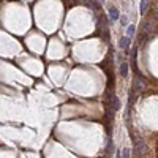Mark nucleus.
<instances>
[{
  "label": "nucleus",
  "mask_w": 158,
  "mask_h": 158,
  "mask_svg": "<svg viewBox=\"0 0 158 158\" xmlns=\"http://www.w3.org/2000/svg\"><path fill=\"white\" fill-rule=\"evenodd\" d=\"M106 106H109L114 112L115 111H118V109H120V106H122V104H120V100H118L115 95H112V98L109 100V104H106Z\"/></svg>",
  "instance_id": "nucleus-1"
},
{
  "label": "nucleus",
  "mask_w": 158,
  "mask_h": 158,
  "mask_svg": "<svg viewBox=\"0 0 158 158\" xmlns=\"http://www.w3.org/2000/svg\"><path fill=\"white\" fill-rule=\"evenodd\" d=\"M130 43H131V38L125 35V36H122V38H120V41H118V48H120V49H125V51H128Z\"/></svg>",
  "instance_id": "nucleus-2"
},
{
  "label": "nucleus",
  "mask_w": 158,
  "mask_h": 158,
  "mask_svg": "<svg viewBox=\"0 0 158 158\" xmlns=\"http://www.w3.org/2000/svg\"><path fill=\"white\" fill-rule=\"evenodd\" d=\"M109 18H111V21H117L118 18H120V13H118V10L115 6L109 8Z\"/></svg>",
  "instance_id": "nucleus-3"
},
{
  "label": "nucleus",
  "mask_w": 158,
  "mask_h": 158,
  "mask_svg": "<svg viewBox=\"0 0 158 158\" xmlns=\"http://www.w3.org/2000/svg\"><path fill=\"white\" fill-rule=\"evenodd\" d=\"M147 6H149V0H141V5H139V13H141V16L146 15Z\"/></svg>",
  "instance_id": "nucleus-4"
},
{
  "label": "nucleus",
  "mask_w": 158,
  "mask_h": 158,
  "mask_svg": "<svg viewBox=\"0 0 158 158\" xmlns=\"http://www.w3.org/2000/svg\"><path fill=\"white\" fill-rule=\"evenodd\" d=\"M128 68H130L128 63H122V65H120V70H118V71H120V76H122V77H127V76H128Z\"/></svg>",
  "instance_id": "nucleus-5"
},
{
  "label": "nucleus",
  "mask_w": 158,
  "mask_h": 158,
  "mask_svg": "<svg viewBox=\"0 0 158 158\" xmlns=\"http://www.w3.org/2000/svg\"><path fill=\"white\" fill-rule=\"evenodd\" d=\"M135 155L136 156H142V142H136V147H135Z\"/></svg>",
  "instance_id": "nucleus-6"
},
{
  "label": "nucleus",
  "mask_w": 158,
  "mask_h": 158,
  "mask_svg": "<svg viewBox=\"0 0 158 158\" xmlns=\"http://www.w3.org/2000/svg\"><path fill=\"white\" fill-rule=\"evenodd\" d=\"M135 32H136V27H135V25H130V27H127V36L133 38Z\"/></svg>",
  "instance_id": "nucleus-7"
},
{
  "label": "nucleus",
  "mask_w": 158,
  "mask_h": 158,
  "mask_svg": "<svg viewBox=\"0 0 158 158\" xmlns=\"http://www.w3.org/2000/svg\"><path fill=\"white\" fill-rule=\"evenodd\" d=\"M120 156H131V150L130 149H123V152H122Z\"/></svg>",
  "instance_id": "nucleus-8"
},
{
  "label": "nucleus",
  "mask_w": 158,
  "mask_h": 158,
  "mask_svg": "<svg viewBox=\"0 0 158 158\" xmlns=\"http://www.w3.org/2000/svg\"><path fill=\"white\" fill-rule=\"evenodd\" d=\"M135 85H136V89H138V90L144 87V85H142V82H141V79H136V82H135Z\"/></svg>",
  "instance_id": "nucleus-9"
},
{
  "label": "nucleus",
  "mask_w": 158,
  "mask_h": 158,
  "mask_svg": "<svg viewBox=\"0 0 158 158\" xmlns=\"http://www.w3.org/2000/svg\"><path fill=\"white\" fill-rule=\"evenodd\" d=\"M120 22H122L123 25H127V18H125V16H123V18H120Z\"/></svg>",
  "instance_id": "nucleus-10"
},
{
  "label": "nucleus",
  "mask_w": 158,
  "mask_h": 158,
  "mask_svg": "<svg viewBox=\"0 0 158 158\" xmlns=\"http://www.w3.org/2000/svg\"><path fill=\"white\" fill-rule=\"evenodd\" d=\"M100 2H101V3H104V0H100Z\"/></svg>",
  "instance_id": "nucleus-11"
}]
</instances>
